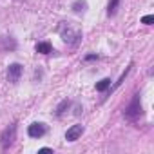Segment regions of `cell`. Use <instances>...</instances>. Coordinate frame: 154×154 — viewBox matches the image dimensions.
<instances>
[{"mask_svg":"<svg viewBox=\"0 0 154 154\" xmlns=\"http://www.w3.org/2000/svg\"><path fill=\"white\" fill-rule=\"evenodd\" d=\"M141 112H143V109H141V102H140V94H134V98H132V102L127 105V109H125V118L127 120H136V118H140L141 116Z\"/></svg>","mask_w":154,"mask_h":154,"instance_id":"obj_1","label":"cell"},{"mask_svg":"<svg viewBox=\"0 0 154 154\" xmlns=\"http://www.w3.org/2000/svg\"><path fill=\"white\" fill-rule=\"evenodd\" d=\"M15 138H17V125L11 123L9 127H6L2 131V134H0V145H2V149H9L13 145Z\"/></svg>","mask_w":154,"mask_h":154,"instance_id":"obj_2","label":"cell"},{"mask_svg":"<svg viewBox=\"0 0 154 154\" xmlns=\"http://www.w3.org/2000/svg\"><path fill=\"white\" fill-rule=\"evenodd\" d=\"M60 33H62V40L71 44V45H76L80 42V38H82V33L78 29H72L69 24H67V29H60Z\"/></svg>","mask_w":154,"mask_h":154,"instance_id":"obj_3","label":"cell"},{"mask_svg":"<svg viewBox=\"0 0 154 154\" xmlns=\"http://www.w3.org/2000/svg\"><path fill=\"white\" fill-rule=\"evenodd\" d=\"M22 65L20 63H11L9 67H8V80L11 82V84H17L18 80H20V76H22Z\"/></svg>","mask_w":154,"mask_h":154,"instance_id":"obj_4","label":"cell"},{"mask_svg":"<svg viewBox=\"0 0 154 154\" xmlns=\"http://www.w3.org/2000/svg\"><path fill=\"white\" fill-rule=\"evenodd\" d=\"M82 134H84V125H72V127L67 129V132H65V140H67V141H76Z\"/></svg>","mask_w":154,"mask_h":154,"instance_id":"obj_5","label":"cell"},{"mask_svg":"<svg viewBox=\"0 0 154 154\" xmlns=\"http://www.w3.org/2000/svg\"><path fill=\"white\" fill-rule=\"evenodd\" d=\"M27 134H29L31 138H42V136L45 134V127H44V123H33V125H29Z\"/></svg>","mask_w":154,"mask_h":154,"instance_id":"obj_6","label":"cell"},{"mask_svg":"<svg viewBox=\"0 0 154 154\" xmlns=\"http://www.w3.org/2000/svg\"><path fill=\"white\" fill-rule=\"evenodd\" d=\"M0 49H17V42L11 38V36H4L0 38Z\"/></svg>","mask_w":154,"mask_h":154,"instance_id":"obj_7","label":"cell"},{"mask_svg":"<svg viewBox=\"0 0 154 154\" xmlns=\"http://www.w3.org/2000/svg\"><path fill=\"white\" fill-rule=\"evenodd\" d=\"M51 51H53V47H51L49 42H40V44H36V53H40V54H49Z\"/></svg>","mask_w":154,"mask_h":154,"instance_id":"obj_8","label":"cell"},{"mask_svg":"<svg viewBox=\"0 0 154 154\" xmlns=\"http://www.w3.org/2000/svg\"><path fill=\"white\" fill-rule=\"evenodd\" d=\"M111 87V78H103L96 84V91H107Z\"/></svg>","mask_w":154,"mask_h":154,"instance_id":"obj_9","label":"cell"},{"mask_svg":"<svg viewBox=\"0 0 154 154\" xmlns=\"http://www.w3.org/2000/svg\"><path fill=\"white\" fill-rule=\"evenodd\" d=\"M120 2H122V0H111V2H109V6H107V15H109V17L116 13V9H118Z\"/></svg>","mask_w":154,"mask_h":154,"instance_id":"obj_10","label":"cell"},{"mask_svg":"<svg viewBox=\"0 0 154 154\" xmlns=\"http://www.w3.org/2000/svg\"><path fill=\"white\" fill-rule=\"evenodd\" d=\"M69 105H71V102H69V100L60 102V105L56 107V114H58V116H60V114H63V112H65V109H69Z\"/></svg>","mask_w":154,"mask_h":154,"instance_id":"obj_11","label":"cell"},{"mask_svg":"<svg viewBox=\"0 0 154 154\" xmlns=\"http://www.w3.org/2000/svg\"><path fill=\"white\" fill-rule=\"evenodd\" d=\"M131 69H132V63H131V65H129V67H127V69H125V72H122V76H120V80H118V82H116V84H114V87H112V89H116V87H120V85H122V84H123V80H125V78H127V74H129V72H131Z\"/></svg>","mask_w":154,"mask_h":154,"instance_id":"obj_12","label":"cell"},{"mask_svg":"<svg viewBox=\"0 0 154 154\" xmlns=\"http://www.w3.org/2000/svg\"><path fill=\"white\" fill-rule=\"evenodd\" d=\"M85 6H87L85 2H80V0H78V2H76V4L72 6V9H74L76 13H80V11H84V9H85Z\"/></svg>","mask_w":154,"mask_h":154,"instance_id":"obj_13","label":"cell"},{"mask_svg":"<svg viewBox=\"0 0 154 154\" xmlns=\"http://www.w3.org/2000/svg\"><path fill=\"white\" fill-rule=\"evenodd\" d=\"M141 22H143V24H147V26H150V24L154 22V17H152V15H147V17H143V18H141Z\"/></svg>","mask_w":154,"mask_h":154,"instance_id":"obj_14","label":"cell"},{"mask_svg":"<svg viewBox=\"0 0 154 154\" xmlns=\"http://www.w3.org/2000/svg\"><path fill=\"white\" fill-rule=\"evenodd\" d=\"M85 60H87V62H91V60H98V54H87Z\"/></svg>","mask_w":154,"mask_h":154,"instance_id":"obj_15","label":"cell"},{"mask_svg":"<svg viewBox=\"0 0 154 154\" xmlns=\"http://www.w3.org/2000/svg\"><path fill=\"white\" fill-rule=\"evenodd\" d=\"M40 152H51V149L49 147H44V149H40Z\"/></svg>","mask_w":154,"mask_h":154,"instance_id":"obj_16","label":"cell"}]
</instances>
